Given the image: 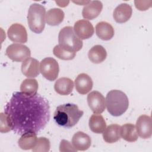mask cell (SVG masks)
Instances as JSON below:
<instances>
[{"mask_svg": "<svg viewBox=\"0 0 152 152\" xmlns=\"http://www.w3.org/2000/svg\"><path fill=\"white\" fill-rule=\"evenodd\" d=\"M4 113L14 132L21 135L27 132L38 133L45 128L50 116L46 98L37 93L28 95L21 91L13 93L4 106Z\"/></svg>", "mask_w": 152, "mask_h": 152, "instance_id": "cell-1", "label": "cell"}, {"mask_svg": "<svg viewBox=\"0 0 152 152\" xmlns=\"http://www.w3.org/2000/svg\"><path fill=\"white\" fill-rule=\"evenodd\" d=\"M83 113V111L80 110L77 104L66 103L56 107L53 119L58 125L70 128L77 124Z\"/></svg>", "mask_w": 152, "mask_h": 152, "instance_id": "cell-2", "label": "cell"}, {"mask_svg": "<svg viewBox=\"0 0 152 152\" xmlns=\"http://www.w3.org/2000/svg\"><path fill=\"white\" fill-rule=\"evenodd\" d=\"M105 100L107 110L113 116L122 115L128 108V97L125 93L121 90H110L107 93Z\"/></svg>", "mask_w": 152, "mask_h": 152, "instance_id": "cell-3", "label": "cell"}, {"mask_svg": "<svg viewBox=\"0 0 152 152\" xmlns=\"http://www.w3.org/2000/svg\"><path fill=\"white\" fill-rule=\"evenodd\" d=\"M45 8L37 3L31 4L28 10L27 22L30 29L35 33H42L45 27Z\"/></svg>", "mask_w": 152, "mask_h": 152, "instance_id": "cell-4", "label": "cell"}, {"mask_svg": "<svg viewBox=\"0 0 152 152\" xmlns=\"http://www.w3.org/2000/svg\"><path fill=\"white\" fill-rule=\"evenodd\" d=\"M59 45L64 49L76 52L81 49L83 41L75 33L74 28L71 26L63 27L58 35Z\"/></svg>", "mask_w": 152, "mask_h": 152, "instance_id": "cell-5", "label": "cell"}, {"mask_svg": "<svg viewBox=\"0 0 152 152\" xmlns=\"http://www.w3.org/2000/svg\"><path fill=\"white\" fill-rule=\"evenodd\" d=\"M40 72L48 80L54 81L57 78L59 74V64L53 58H45L40 62Z\"/></svg>", "mask_w": 152, "mask_h": 152, "instance_id": "cell-6", "label": "cell"}, {"mask_svg": "<svg viewBox=\"0 0 152 152\" xmlns=\"http://www.w3.org/2000/svg\"><path fill=\"white\" fill-rule=\"evenodd\" d=\"M5 53L10 59L15 62H23L31 56L30 49L27 46L20 43L9 45Z\"/></svg>", "mask_w": 152, "mask_h": 152, "instance_id": "cell-7", "label": "cell"}, {"mask_svg": "<svg viewBox=\"0 0 152 152\" xmlns=\"http://www.w3.org/2000/svg\"><path fill=\"white\" fill-rule=\"evenodd\" d=\"M87 103L95 114H100L106 108V100L103 94L98 91H93L87 96Z\"/></svg>", "mask_w": 152, "mask_h": 152, "instance_id": "cell-8", "label": "cell"}, {"mask_svg": "<svg viewBox=\"0 0 152 152\" xmlns=\"http://www.w3.org/2000/svg\"><path fill=\"white\" fill-rule=\"evenodd\" d=\"M136 130L141 138H150L152 134L151 119L150 116L142 115L138 117L136 122Z\"/></svg>", "mask_w": 152, "mask_h": 152, "instance_id": "cell-9", "label": "cell"}, {"mask_svg": "<svg viewBox=\"0 0 152 152\" xmlns=\"http://www.w3.org/2000/svg\"><path fill=\"white\" fill-rule=\"evenodd\" d=\"M7 34L10 40L24 43L27 41V33L24 26L19 23L12 24L8 29Z\"/></svg>", "mask_w": 152, "mask_h": 152, "instance_id": "cell-10", "label": "cell"}, {"mask_svg": "<svg viewBox=\"0 0 152 152\" xmlns=\"http://www.w3.org/2000/svg\"><path fill=\"white\" fill-rule=\"evenodd\" d=\"M74 30L76 35L81 40L89 39L94 32L92 24L86 20L77 21L74 26Z\"/></svg>", "mask_w": 152, "mask_h": 152, "instance_id": "cell-11", "label": "cell"}, {"mask_svg": "<svg viewBox=\"0 0 152 152\" xmlns=\"http://www.w3.org/2000/svg\"><path fill=\"white\" fill-rule=\"evenodd\" d=\"M39 64L36 59L28 58L21 64V72L27 77L31 78L38 76L40 73Z\"/></svg>", "mask_w": 152, "mask_h": 152, "instance_id": "cell-12", "label": "cell"}, {"mask_svg": "<svg viewBox=\"0 0 152 152\" xmlns=\"http://www.w3.org/2000/svg\"><path fill=\"white\" fill-rule=\"evenodd\" d=\"M93 86V80L87 74L81 73L75 80V89L81 94L88 93L92 89Z\"/></svg>", "mask_w": 152, "mask_h": 152, "instance_id": "cell-13", "label": "cell"}, {"mask_svg": "<svg viewBox=\"0 0 152 152\" xmlns=\"http://www.w3.org/2000/svg\"><path fill=\"white\" fill-rule=\"evenodd\" d=\"M132 13V7L126 3H122L114 10L113 17L118 23H124L129 20Z\"/></svg>", "mask_w": 152, "mask_h": 152, "instance_id": "cell-14", "label": "cell"}, {"mask_svg": "<svg viewBox=\"0 0 152 152\" xmlns=\"http://www.w3.org/2000/svg\"><path fill=\"white\" fill-rule=\"evenodd\" d=\"M91 142L90 136L82 131L77 132L72 138V144L77 151L87 150L90 147Z\"/></svg>", "mask_w": 152, "mask_h": 152, "instance_id": "cell-15", "label": "cell"}, {"mask_svg": "<svg viewBox=\"0 0 152 152\" xmlns=\"http://www.w3.org/2000/svg\"><path fill=\"white\" fill-rule=\"evenodd\" d=\"M103 9V4L99 1H90L84 6L82 11V15L84 18L93 20L100 14Z\"/></svg>", "mask_w": 152, "mask_h": 152, "instance_id": "cell-16", "label": "cell"}, {"mask_svg": "<svg viewBox=\"0 0 152 152\" xmlns=\"http://www.w3.org/2000/svg\"><path fill=\"white\" fill-rule=\"evenodd\" d=\"M96 33L100 39L109 40L113 37L115 31L110 24L106 21H101L96 26Z\"/></svg>", "mask_w": 152, "mask_h": 152, "instance_id": "cell-17", "label": "cell"}, {"mask_svg": "<svg viewBox=\"0 0 152 152\" xmlns=\"http://www.w3.org/2000/svg\"><path fill=\"white\" fill-rule=\"evenodd\" d=\"M74 86L72 80L66 77H62L56 81L54 84V89L58 94L66 96L72 92Z\"/></svg>", "mask_w": 152, "mask_h": 152, "instance_id": "cell-18", "label": "cell"}, {"mask_svg": "<svg viewBox=\"0 0 152 152\" xmlns=\"http://www.w3.org/2000/svg\"><path fill=\"white\" fill-rule=\"evenodd\" d=\"M121 126L111 124L107 126L103 132V138L107 143H114L121 139Z\"/></svg>", "mask_w": 152, "mask_h": 152, "instance_id": "cell-19", "label": "cell"}, {"mask_svg": "<svg viewBox=\"0 0 152 152\" xmlns=\"http://www.w3.org/2000/svg\"><path fill=\"white\" fill-rule=\"evenodd\" d=\"M88 57L90 61L93 63L100 64L106 59L107 52L103 46L97 45L93 46L89 50Z\"/></svg>", "mask_w": 152, "mask_h": 152, "instance_id": "cell-20", "label": "cell"}, {"mask_svg": "<svg viewBox=\"0 0 152 152\" xmlns=\"http://www.w3.org/2000/svg\"><path fill=\"white\" fill-rule=\"evenodd\" d=\"M64 12L62 10L57 8H52L48 10L46 13V21L49 26H58L64 20Z\"/></svg>", "mask_w": 152, "mask_h": 152, "instance_id": "cell-21", "label": "cell"}, {"mask_svg": "<svg viewBox=\"0 0 152 152\" xmlns=\"http://www.w3.org/2000/svg\"><path fill=\"white\" fill-rule=\"evenodd\" d=\"M89 127L90 130L96 134H101L106 128L105 120L100 114H93L89 119Z\"/></svg>", "mask_w": 152, "mask_h": 152, "instance_id": "cell-22", "label": "cell"}, {"mask_svg": "<svg viewBox=\"0 0 152 152\" xmlns=\"http://www.w3.org/2000/svg\"><path fill=\"white\" fill-rule=\"evenodd\" d=\"M37 140V138L36 133L33 132H27L21 135V137L18 140V144L19 147L23 150H30L34 147Z\"/></svg>", "mask_w": 152, "mask_h": 152, "instance_id": "cell-23", "label": "cell"}, {"mask_svg": "<svg viewBox=\"0 0 152 152\" xmlns=\"http://www.w3.org/2000/svg\"><path fill=\"white\" fill-rule=\"evenodd\" d=\"M121 137L128 142H134L138 139L135 126L132 124H125L121 126Z\"/></svg>", "mask_w": 152, "mask_h": 152, "instance_id": "cell-24", "label": "cell"}, {"mask_svg": "<svg viewBox=\"0 0 152 152\" xmlns=\"http://www.w3.org/2000/svg\"><path fill=\"white\" fill-rule=\"evenodd\" d=\"M38 90V83L36 79L27 78L24 80L20 86L21 92L28 95H34L37 94Z\"/></svg>", "mask_w": 152, "mask_h": 152, "instance_id": "cell-25", "label": "cell"}, {"mask_svg": "<svg viewBox=\"0 0 152 152\" xmlns=\"http://www.w3.org/2000/svg\"><path fill=\"white\" fill-rule=\"evenodd\" d=\"M53 53L55 56L62 60L73 59L76 55V52L67 51L62 48L59 45H56L53 48Z\"/></svg>", "mask_w": 152, "mask_h": 152, "instance_id": "cell-26", "label": "cell"}, {"mask_svg": "<svg viewBox=\"0 0 152 152\" xmlns=\"http://www.w3.org/2000/svg\"><path fill=\"white\" fill-rule=\"evenodd\" d=\"M50 147V144L49 139L45 137H39L32 151L33 152H48Z\"/></svg>", "mask_w": 152, "mask_h": 152, "instance_id": "cell-27", "label": "cell"}, {"mask_svg": "<svg viewBox=\"0 0 152 152\" xmlns=\"http://www.w3.org/2000/svg\"><path fill=\"white\" fill-rule=\"evenodd\" d=\"M0 131L1 133H6L12 130L11 121L8 116L4 113H0Z\"/></svg>", "mask_w": 152, "mask_h": 152, "instance_id": "cell-28", "label": "cell"}, {"mask_svg": "<svg viewBox=\"0 0 152 152\" xmlns=\"http://www.w3.org/2000/svg\"><path fill=\"white\" fill-rule=\"evenodd\" d=\"M59 151L61 152L65 151H77L75 148L73 147L68 141L65 140H62L59 145Z\"/></svg>", "mask_w": 152, "mask_h": 152, "instance_id": "cell-29", "label": "cell"}, {"mask_svg": "<svg viewBox=\"0 0 152 152\" xmlns=\"http://www.w3.org/2000/svg\"><path fill=\"white\" fill-rule=\"evenodd\" d=\"M135 7L140 11H145L151 7V1H135Z\"/></svg>", "mask_w": 152, "mask_h": 152, "instance_id": "cell-30", "label": "cell"}]
</instances>
